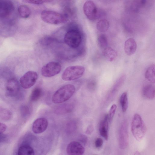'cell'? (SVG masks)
Masks as SVG:
<instances>
[{
	"label": "cell",
	"mask_w": 155,
	"mask_h": 155,
	"mask_svg": "<svg viewBox=\"0 0 155 155\" xmlns=\"http://www.w3.org/2000/svg\"><path fill=\"white\" fill-rule=\"evenodd\" d=\"M75 90V88L73 85L68 84L64 85L55 92L52 96V101L55 104L64 102L72 96Z\"/></svg>",
	"instance_id": "cell-1"
},
{
	"label": "cell",
	"mask_w": 155,
	"mask_h": 155,
	"mask_svg": "<svg viewBox=\"0 0 155 155\" xmlns=\"http://www.w3.org/2000/svg\"><path fill=\"white\" fill-rule=\"evenodd\" d=\"M132 134L137 141L141 140L145 135L147 128L141 116L135 114L132 120L131 125Z\"/></svg>",
	"instance_id": "cell-2"
},
{
	"label": "cell",
	"mask_w": 155,
	"mask_h": 155,
	"mask_svg": "<svg viewBox=\"0 0 155 155\" xmlns=\"http://www.w3.org/2000/svg\"><path fill=\"white\" fill-rule=\"evenodd\" d=\"M42 20L45 22L50 24L57 25L66 22L68 16L51 10H44L41 14Z\"/></svg>",
	"instance_id": "cell-3"
},
{
	"label": "cell",
	"mask_w": 155,
	"mask_h": 155,
	"mask_svg": "<svg viewBox=\"0 0 155 155\" xmlns=\"http://www.w3.org/2000/svg\"><path fill=\"white\" fill-rule=\"evenodd\" d=\"M84 68L82 66H70L64 71L62 75V79L65 81H71L81 78L85 72Z\"/></svg>",
	"instance_id": "cell-4"
},
{
	"label": "cell",
	"mask_w": 155,
	"mask_h": 155,
	"mask_svg": "<svg viewBox=\"0 0 155 155\" xmlns=\"http://www.w3.org/2000/svg\"><path fill=\"white\" fill-rule=\"evenodd\" d=\"M64 41L68 46L72 48H76L81 44V35L78 30L72 29L66 33L64 37Z\"/></svg>",
	"instance_id": "cell-5"
},
{
	"label": "cell",
	"mask_w": 155,
	"mask_h": 155,
	"mask_svg": "<svg viewBox=\"0 0 155 155\" xmlns=\"http://www.w3.org/2000/svg\"><path fill=\"white\" fill-rule=\"evenodd\" d=\"M61 66L56 61L49 62L44 65L41 69V74L45 77H51L55 76L61 71Z\"/></svg>",
	"instance_id": "cell-6"
},
{
	"label": "cell",
	"mask_w": 155,
	"mask_h": 155,
	"mask_svg": "<svg viewBox=\"0 0 155 155\" xmlns=\"http://www.w3.org/2000/svg\"><path fill=\"white\" fill-rule=\"evenodd\" d=\"M37 73L32 71H28L20 78V82L21 87L24 88L28 89L34 85L38 79Z\"/></svg>",
	"instance_id": "cell-7"
},
{
	"label": "cell",
	"mask_w": 155,
	"mask_h": 155,
	"mask_svg": "<svg viewBox=\"0 0 155 155\" xmlns=\"http://www.w3.org/2000/svg\"><path fill=\"white\" fill-rule=\"evenodd\" d=\"M128 140L127 123L126 121L124 120L121 125L119 131V145L121 149L124 150L127 148Z\"/></svg>",
	"instance_id": "cell-8"
},
{
	"label": "cell",
	"mask_w": 155,
	"mask_h": 155,
	"mask_svg": "<svg viewBox=\"0 0 155 155\" xmlns=\"http://www.w3.org/2000/svg\"><path fill=\"white\" fill-rule=\"evenodd\" d=\"M83 8L84 14L89 19L92 20L97 18L98 15L97 9L93 1H87L84 5Z\"/></svg>",
	"instance_id": "cell-9"
},
{
	"label": "cell",
	"mask_w": 155,
	"mask_h": 155,
	"mask_svg": "<svg viewBox=\"0 0 155 155\" xmlns=\"http://www.w3.org/2000/svg\"><path fill=\"white\" fill-rule=\"evenodd\" d=\"M84 151V147L81 143L76 141L71 142L66 148V152L68 155H82Z\"/></svg>",
	"instance_id": "cell-10"
},
{
	"label": "cell",
	"mask_w": 155,
	"mask_h": 155,
	"mask_svg": "<svg viewBox=\"0 0 155 155\" xmlns=\"http://www.w3.org/2000/svg\"><path fill=\"white\" fill-rule=\"evenodd\" d=\"M6 86V93L8 96H15L19 91V83L15 79L12 78L9 80L7 82Z\"/></svg>",
	"instance_id": "cell-11"
},
{
	"label": "cell",
	"mask_w": 155,
	"mask_h": 155,
	"mask_svg": "<svg viewBox=\"0 0 155 155\" xmlns=\"http://www.w3.org/2000/svg\"><path fill=\"white\" fill-rule=\"evenodd\" d=\"M48 122L47 119L41 117L36 119L33 122L32 126L33 132L36 134L43 132L47 128Z\"/></svg>",
	"instance_id": "cell-12"
},
{
	"label": "cell",
	"mask_w": 155,
	"mask_h": 155,
	"mask_svg": "<svg viewBox=\"0 0 155 155\" xmlns=\"http://www.w3.org/2000/svg\"><path fill=\"white\" fill-rule=\"evenodd\" d=\"M13 9V4L10 1L0 0V17L8 16Z\"/></svg>",
	"instance_id": "cell-13"
},
{
	"label": "cell",
	"mask_w": 155,
	"mask_h": 155,
	"mask_svg": "<svg viewBox=\"0 0 155 155\" xmlns=\"http://www.w3.org/2000/svg\"><path fill=\"white\" fill-rule=\"evenodd\" d=\"M109 123L108 115L106 114L101 122L99 128L100 135L106 140L108 139Z\"/></svg>",
	"instance_id": "cell-14"
},
{
	"label": "cell",
	"mask_w": 155,
	"mask_h": 155,
	"mask_svg": "<svg viewBox=\"0 0 155 155\" xmlns=\"http://www.w3.org/2000/svg\"><path fill=\"white\" fill-rule=\"evenodd\" d=\"M137 45L135 40L132 38H129L125 41L124 50L125 53L128 55H131L135 52Z\"/></svg>",
	"instance_id": "cell-15"
},
{
	"label": "cell",
	"mask_w": 155,
	"mask_h": 155,
	"mask_svg": "<svg viewBox=\"0 0 155 155\" xmlns=\"http://www.w3.org/2000/svg\"><path fill=\"white\" fill-rule=\"evenodd\" d=\"M74 108L73 104L67 103L60 105L56 108L54 113L57 115H63L71 112Z\"/></svg>",
	"instance_id": "cell-16"
},
{
	"label": "cell",
	"mask_w": 155,
	"mask_h": 155,
	"mask_svg": "<svg viewBox=\"0 0 155 155\" xmlns=\"http://www.w3.org/2000/svg\"><path fill=\"white\" fill-rule=\"evenodd\" d=\"M102 54L104 57L108 61H112L117 57V52L111 47H107L103 49Z\"/></svg>",
	"instance_id": "cell-17"
},
{
	"label": "cell",
	"mask_w": 155,
	"mask_h": 155,
	"mask_svg": "<svg viewBox=\"0 0 155 155\" xmlns=\"http://www.w3.org/2000/svg\"><path fill=\"white\" fill-rule=\"evenodd\" d=\"M142 93L143 96L146 98L153 99L155 97V87L151 85H146L143 87Z\"/></svg>",
	"instance_id": "cell-18"
},
{
	"label": "cell",
	"mask_w": 155,
	"mask_h": 155,
	"mask_svg": "<svg viewBox=\"0 0 155 155\" xmlns=\"http://www.w3.org/2000/svg\"><path fill=\"white\" fill-rule=\"evenodd\" d=\"M18 155H34L33 148L30 145L24 144L21 146L18 151Z\"/></svg>",
	"instance_id": "cell-19"
},
{
	"label": "cell",
	"mask_w": 155,
	"mask_h": 155,
	"mask_svg": "<svg viewBox=\"0 0 155 155\" xmlns=\"http://www.w3.org/2000/svg\"><path fill=\"white\" fill-rule=\"evenodd\" d=\"M145 76L146 79L150 82H155V65L152 64L146 70Z\"/></svg>",
	"instance_id": "cell-20"
},
{
	"label": "cell",
	"mask_w": 155,
	"mask_h": 155,
	"mask_svg": "<svg viewBox=\"0 0 155 155\" xmlns=\"http://www.w3.org/2000/svg\"><path fill=\"white\" fill-rule=\"evenodd\" d=\"M109 26V23L106 19L103 18L99 20L96 24V28L98 31L101 32L107 31Z\"/></svg>",
	"instance_id": "cell-21"
},
{
	"label": "cell",
	"mask_w": 155,
	"mask_h": 155,
	"mask_svg": "<svg viewBox=\"0 0 155 155\" xmlns=\"http://www.w3.org/2000/svg\"><path fill=\"white\" fill-rule=\"evenodd\" d=\"M18 12L19 16L23 18H27L30 15L31 11L29 7L25 5H21L18 7Z\"/></svg>",
	"instance_id": "cell-22"
},
{
	"label": "cell",
	"mask_w": 155,
	"mask_h": 155,
	"mask_svg": "<svg viewBox=\"0 0 155 155\" xmlns=\"http://www.w3.org/2000/svg\"><path fill=\"white\" fill-rule=\"evenodd\" d=\"M42 94L43 91L41 87H35L33 89L31 94L30 100L32 101H35L38 100L42 96Z\"/></svg>",
	"instance_id": "cell-23"
},
{
	"label": "cell",
	"mask_w": 155,
	"mask_h": 155,
	"mask_svg": "<svg viewBox=\"0 0 155 155\" xmlns=\"http://www.w3.org/2000/svg\"><path fill=\"white\" fill-rule=\"evenodd\" d=\"M120 102L123 111L125 112L127 109L128 104L127 92H124L122 94L120 97Z\"/></svg>",
	"instance_id": "cell-24"
},
{
	"label": "cell",
	"mask_w": 155,
	"mask_h": 155,
	"mask_svg": "<svg viewBox=\"0 0 155 155\" xmlns=\"http://www.w3.org/2000/svg\"><path fill=\"white\" fill-rule=\"evenodd\" d=\"M97 43L99 46L102 48L104 49L107 47L108 41L106 35L103 34L100 35L98 37Z\"/></svg>",
	"instance_id": "cell-25"
},
{
	"label": "cell",
	"mask_w": 155,
	"mask_h": 155,
	"mask_svg": "<svg viewBox=\"0 0 155 155\" xmlns=\"http://www.w3.org/2000/svg\"><path fill=\"white\" fill-rule=\"evenodd\" d=\"M117 107L116 105L114 104L111 106L110 108L109 114V115H108L109 121L110 123L112 121L113 119L117 109Z\"/></svg>",
	"instance_id": "cell-26"
},
{
	"label": "cell",
	"mask_w": 155,
	"mask_h": 155,
	"mask_svg": "<svg viewBox=\"0 0 155 155\" xmlns=\"http://www.w3.org/2000/svg\"><path fill=\"white\" fill-rule=\"evenodd\" d=\"M11 115V113L7 110H3L0 112V116L5 120L9 119Z\"/></svg>",
	"instance_id": "cell-27"
},
{
	"label": "cell",
	"mask_w": 155,
	"mask_h": 155,
	"mask_svg": "<svg viewBox=\"0 0 155 155\" xmlns=\"http://www.w3.org/2000/svg\"><path fill=\"white\" fill-rule=\"evenodd\" d=\"M23 2L27 3L36 5H41L47 2L50 1L48 0H26L23 1Z\"/></svg>",
	"instance_id": "cell-28"
},
{
	"label": "cell",
	"mask_w": 155,
	"mask_h": 155,
	"mask_svg": "<svg viewBox=\"0 0 155 155\" xmlns=\"http://www.w3.org/2000/svg\"><path fill=\"white\" fill-rule=\"evenodd\" d=\"M96 86V82L94 80H90L87 83V87L91 91L94 90Z\"/></svg>",
	"instance_id": "cell-29"
},
{
	"label": "cell",
	"mask_w": 155,
	"mask_h": 155,
	"mask_svg": "<svg viewBox=\"0 0 155 155\" xmlns=\"http://www.w3.org/2000/svg\"><path fill=\"white\" fill-rule=\"evenodd\" d=\"M103 143V140L101 138H98L95 140V146L96 148H99L102 146Z\"/></svg>",
	"instance_id": "cell-30"
},
{
	"label": "cell",
	"mask_w": 155,
	"mask_h": 155,
	"mask_svg": "<svg viewBox=\"0 0 155 155\" xmlns=\"http://www.w3.org/2000/svg\"><path fill=\"white\" fill-rule=\"evenodd\" d=\"M6 128V125L5 124L0 122V134L4 132Z\"/></svg>",
	"instance_id": "cell-31"
},
{
	"label": "cell",
	"mask_w": 155,
	"mask_h": 155,
	"mask_svg": "<svg viewBox=\"0 0 155 155\" xmlns=\"http://www.w3.org/2000/svg\"><path fill=\"white\" fill-rule=\"evenodd\" d=\"M5 138V135L2 134H0V143L2 142Z\"/></svg>",
	"instance_id": "cell-32"
},
{
	"label": "cell",
	"mask_w": 155,
	"mask_h": 155,
	"mask_svg": "<svg viewBox=\"0 0 155 155\" xmlns=\"http://www.w3.org/2000/svg\"><path fill=\"white\" fill-rule=\"evenodd\" d=\"M134 155H140V153L138 151H137L134 153Z\"/></svg>",
	"instance_id": "cell-33"
}]
</instances>
